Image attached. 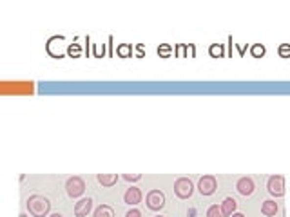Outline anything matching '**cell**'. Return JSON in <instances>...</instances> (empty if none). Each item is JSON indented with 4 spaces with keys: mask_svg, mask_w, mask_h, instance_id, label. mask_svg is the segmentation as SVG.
<instances>
[{
    "mask_svg": "<svg viewBox=\"0 0 290 217\" xmlns=\"http://www.w3.org/2000/svg\"><path fill=\"white\" fill-rule=\"evenodd\" d=\"M142 199H143V194L138 186H129L124 194V203L129 206H136L138 203H142Z\"/></svg>",
    "mask_w": 290,
    "mask_h": 217,
    "instance_id": "8",
    "label": "cell"
},
{
    "mask_svg": "<svg viewBox=\"0 0 290 217\" xmlns=\"http://www.w3.org/2000/svg\"><path fill=\"white\" fill-rule=\"evenodd\" d=\"M267 190L272 197H283L285 196V178L283 176H270L267 181Z\"/></svg>",
    "mask_w": 290,
    "mask_h": 217,
    "instance_id": "5",
    "label": "cell"
},
{
    "mask_svg": "<svg viewBox=\"0 0 290 217\" xmlns=\"http://www.w3.org/2000/svg\"><path fill=\"white\" fill-rule=\"evenodd\" d=\"M198 190L201 196H212L218 190V181L214 176H203L198 181Z\"/></svg>",
    "mask_w": 290,
    "mask_h": 217,
    "instance_id": "6",
    "label": "cell"
},
{
    "mask_svg": "<svg viewBox=\"0 0 290 217\" xmlns=\"http://www.w3.org/2000/svg\"><path fill=\"white\" fill-rule=\"evenodd\" d=\"M174 194L179 199H191L194 194V185L189 178H178L174 181Z\"/></svg>",
    "mask_w": 290,
    "mask_h": 217,
    "instance_id": "3",
    "label": "cell"
},
{
    "mask_svg": "<svg viewBox=\"0 0 290 217\" xmlns=\"http://www.w3.org/2000/svg\"><path fill=\"white\" fill-rule=\"evenodd\" d=\"M158 55H160L161 58H169V56L173 55V47H171V45H167V43H163V45L158 47Z\"/></svg>",
    "mask_w": 290,
    "mask_h": 217,
    "instance_id": "18",
    "label": "cell"
},
{
    "mask_svg": "<svg viewBox=\"0 0 290 217\" xmlns=\"http://www.w3.org/2000/svg\"><path fill=\"white\" fill-rule=\"evenodd\" d=\"M278 53L281 58H290V43H281L278 47Z\"/></svg>",
    "mask_w": 290,
    "mask_h": 217,
    "instance_id": "19",
    "label": "cell"
},
{
    "mask_svg": "<svg viewBox=\"0 0 290 217\" xmlns=\"http://www.w3.org/2000/svg\"><path fill=\"white\" fill-rule=\"evenodd\" d=\"M230 217H245V214H241V212H236V214H232Z\"/></svg>",
    "mask_w": 290,
    "mask_h": 217,
    "instance_id": "23",
    "label": "cell"
},
{
    "mask_svg": "<svg viewBox=\"0 0 290 217\" xmlns=\"http://www.w3.org/2000/svg\"><path fill=\"white\" fill-rule=\"evenodd\" d=\"M236 190L245 196V197H250L254 192H256V183H254L252 178H240L238 183H236Z\"/></svg>",
    "mask_w": 290,
    "mask_h": 217,
    "instance_id": "7",
    "label": "cell"
},
{
    "mask_svg": "<svg viewBox=\"0 0 290 217\" xmlns=\"http://www.w3.org/2000/svg\"><path fill=\"white\" fill-rule=\"evenodd\" d=\"M124 179L133 183V181H140L142 179V174H124Z\"/></svg>",
    "mask_w": 290,
    "mask_h": 217,
    "instance_id": "21",
    "label": "cell"
},
{
    "mask_svg": "<svg viewBox=\"0 0 290 217\" xmlns=\"http://www.w3.org/2000/svg\"><path fill=\"white\" fill-rule=\"evenodd\" d=\"M93 217H114V210L109 205H100L93 212Z\"/></svg>",
    "mask_w": 290,
    "mask_h": 217,
    "instance_id": "13",
    "label": "cell"
},
{
    "mask_svg": "<svg viewBox=\"0 0 290 217\" xmlns=\"http://www.w3.org/2000/svg\"><path fill=\"white\" fill-rule=\"evenodd\" d=\"M155 217H163V216H155Z\"/></svg>",
    "mask_w": 290,
    "mask_h": 217,
    "instance_id": "26",
    "label": "cell"
},
{
    "mask_svg": "<svg viewBox=\"0 0 290 217\" xmlns=\"http://www.w3.org/2000/svg\"><path fill=\"white\" fill-rule=\"evenodd\" d=\"M250 53H252L254 58H261V56H265L267 49L265 45H261V43H254L252 47H250Z\"/></svg>",
    "mask_w": 290,
    "mask_h": 217,
    "instance_id": "17",
    "label": "cell"
},
{
    "mask_svg": "<svg viewBox=\"0 0 290 217\" xmlns=\"http://www.w3.org/2000/svg\"><path fill=\"white\" fill-rule=\"evenodd\" d=\"M96 181L102 186H114L118 183V174H96Z\"/></svg>",
    "mask_w": 290,
    "mask_h": 217,
    "instance_id": "12",
    "label": "cell"
},
{
    "mask_svg": "<svg viewBox=\"0 0 290 217\" xmlns=\"http://www.w3.org/2000/svg\"><path fill=\"white\" fill-rule=\"evenodd\" d=\"M67 53H69V56H73V58H78V56H80V45H78V43H71V45H69L67 47Z\"/></svg>",
    "mask_w": 290,
    "mask_h": 217,
    "instance_id": "20",
    "label": "cell"
},
{
    "mask_svg": "<svg viewBox=\"0 0 290 217\" xmlns=\"http://www.w3.org/2000/svg\"><path fill=\"white\" fill-rule=\"evenodd\" d=\"M19 217H29V216H27V214H20Z\"/></svg>",
    "mask_w": 290,
    "mask_h": 217,
    "instance_id": "25",
    "label": "cell"
},
{
    "mask_svg": "<svg viewBox=\"0 0 290 217\" xmlns=\"http://www.w3.org/2000/svg\"><path fill=\"white\" fill-rule=\"evenodd\" d=\"M66 192L71 199H78L86 192V181L82 179L80 176H73L66 181Z\"/></svg>",
    "mask_w": 290,
    "mask_h": 217,
    "instance_id": "2",
    "label": "cell"
},
{
    "mask_svg": "<svg viewBox=\"0 0 290 217\" xmlns=\"http://www.w3.org/2000/svg\"><path fill=\"white\" fill-rule=\"evenodd\" d=\"M209 55L212 56V58H223V56H225V49H223L222 43H212L209 47Z\"/></svg>",
    "mask_w": 290,
    "mask_h": 217,
    "instance_id": "15",
    "label": "cell"
},
{
    "mask_svg": "<svg viewBox=\"0 0 290 217\" xmlns=\"http://www.w3.org/2000/svg\"><path fill=\"white\" fill-rule=\"evenodd\" d=\"M25 206H27V212L31 214L33 217H49L51 212V201L42 194H33L27 197L25 201Z\"/></svg>",
    "mask_w": 290,
    "mask_h": 217,
    "instance_id": "1",
    "label": "cell"
},
{
    "mask_svg": "<svg viewBox=\"0 0 290 217\" xmlns=\"http://www.w3.org/2000/svg\"><path fill=\"white\" fill-rule=\"evenodd\" d=\"M116 55L120 56V58H131V55H133L131 43H120L116 47Z\"/></svg>",
    "mask_w": 290,
    "mask_h": 217,
    "instance_id": "14",
    "label": "cell"
},
{
    "mask_svg": "<svg viewBox=\"0 0 290 217\" xmlns=\"http://www.w3.org/2000/svg\"><path fill=\"white\" fill-rule=\"evenodd\" d=\"M49 217H64L62 214H58V212H55V214H49Z\"/></svg>",
    "mask_w": 290,
    "mask_h": 217,
    "instance_id": "24",
    "label": "cell"
},
{
    "mask_svg": "<svg viewBox=\"0 0 290 217\" xmlns=\"http://www.w3.org/2000/svg\"><path fill=\"white\" fill-rule=\"evenodd\" d=\"M278 212H279V206L274 199H267V201H263V205H261V214H263V216L274 217Z\"/></svg>",
    "mask_w": 290,
    "mask_h": 217,
    "instance_id": "10",
    "label": "cell"
},
{
    "mask_svg": "<svg viewBox=\"0 0 290 217\" xmlns=\"http://www.w3.org/2000/svg\"><path fill=\"white\" fill-rule=\"evenodd\" d=\"M205 216H207V217H225V214H223L222 206L212 205V206H209V208H207V214H205Z\"/></svg>",
    "mask_w": 290,
    "mask_h": 217,
    "instance_id": "16",
    "label": "cell"
},
{
    "mask_svg": "<svg viewBox=\"0 0 290 217\" xmlns=\"http://www.w3.org/2000/svg\"><path fill=\"white\" fill-rule=\"evenodd\" d=\"M125 217H142V212L138 210V208H131V210L125 214Z\"/></svg>",
    "mask_w": 290,
    "mask_h": 217,
    "instance_id": "22",
    "label": "cell"
},
{
    "mask_svg": "<svg viewBox=\"0 0 290 217\" xmlns=\"http://www.w3.org/2000/svg\"><path fill=\"white\" fill-rule=\"evenodd\" d=\"M145 205H147L149 210L160 212L165 206V194L161 192V190H151L145 196Z\"/></svg>",
    "mask_w": 290,
    "mask_h": 217,
    "instance_id": "4",
    "label": "cell"
},
{
    "mask_svg": "<svg viewBox=\"0 0 290 217\" xmlns=\"http://www.w3.org/2000/svg\"><path fill=\"white\" fill-rule=\"evenodd\" d=\"M222 210H223V214H225V217H230L238 210V201H236L234 197H230V196L225 197L222 203Z\"/></svg>",
    "mask_w": 290,
    "mask_h": 217,
    "instance_id": "11",
    "label": "cell"
},
{
    "mask_svg": "<svg viewBox=\"0 0 290 217\" xmlns=\"http://www.w3.org/2000/svg\"><path fill=\"white\" fill-rule=\"evenodd\" d=\"M91 210H93V199L91 197H82L74 205V216L76 217H86Z\"/></svg>",
    "mask_w": 290,
    "mask_h": 217,
    "instance_id": "9",
    "label": "cell"
}]
</instances>
